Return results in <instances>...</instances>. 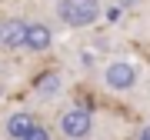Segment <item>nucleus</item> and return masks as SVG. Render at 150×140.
I'll return each mask as SVG.
<instances>
[{
  "label": "nucleus",
  "instance_id": "1",
  "mask_svg": "<svg viewBox=\"0 0 150 140\" xmlns=\"http://www.w3.org/2000/svg\"><path fill=\"white\" fill-rule=\"evenodd\" d=\"M57 17L67 27H90L103 17L100 0H57Z\"/></svg>",
  "mask_w": 150,
  "mask_h": 140
},
{
  "label": "nucleus",
  "instance_id": "2",
  "mask_svg": "<svg viewBox=\"0 0 150 140\" xmlns=\"http://www.w3.org/2000/svg\"><path fill=\"white\" fill-rule=\"evenodd\" d=\"M103 83H107L110 90H130V87L137 83V67L130 64V60H113V64H107V70H103Z\"/></svg>",
  "mask_w": 150,
  "mask_h": 140
},
{
  "label": "nucleus",
  "instance_id": "3",
  "mask_svg": "<svg viewBox=\"0 0 150 140\" xmlns=\"http://www.w3.org/2000/svg\"><path fill=\"white\" fill-rule=\"evenodd\" d=\"M60 130H64L67 137H87V134L93 130V117H90V110H83V107L67 110L64 117H60Z\"/></svg>",
  "mask_w": 150,
  "mask_h": 140
},
{
  "label": "nucleus",
  "instance_id": "4",
  "mask_svg": "<svg viewBox=\"0 0 150 140\" xmlns=\"http://www.w3.org/2000/svg\"><path fill=\"white\" fill-rule=\"evenodd\" d=\"M27 37V23L23 20H0V50H20Z\"/></svg>",
  "mask_w": 150,
  "mask_h": 140
},
{
  "label": "nucleus",
  "instance_id": "5",
  "mask_svg": "<svg viewBox=\"0 0 150 140\" xmlns=\"http://www.w3.org/2000/svg\"><path fill=\"white\" fill-rule=\"evenodd\" d=\"M50 43H54V33H50L47 23H27V37H23V47L27 50L43 54V50H50Z\"/></svg>",
  "mask_w": 150,
  "mask_h": 140
},
{
  "label": "nucleus",
  "instance_id": "6",
  "mask_svg": "<svg viewBox=\"0 0 150 140\" xmlns=\"http://www.w3.org/2000/svg\"><path fill=\"white\" fill-rule=\"evenodd\" d=\"M37 127V117H33V113H13L10 120H7V134L10 137H17V140H27L30 137V130Z\"/></svg>",
  "mask_w": 150,
  "mask_h": 140
},
{
  "label": "nucleus",
  "instance_id": "7",
  "mask_svg": "<svg viewBox=\"0 0 150 140\" xmlns=\"http://www.w3.org/2000/svg\"><path fill=\"white\" fill-rule=\"evenodd\" d=\"M57 90H60V74H43L40 80H37V97L50 100Z\"/></svg>",
  "mask_w": 150,
  "mask_h": 140
},
{
  "label": "nucleus",
  "instance_id": "8",
  "mask_svg": "<svg viewBox=\"0 0 150 140\" xmlns=\"http://www.w3.org/2000/svg\"><path fill=\"white\" fill-rule=\"evenodd\" d=\"M103 17H107V20H110V23H117V20H120V17H123V7H120V4H110V7H107V10H103Z\"/></svg>",
  "mask_w": 150,
  "mask_h": 140
},
{
  "label": "nucleus",
  "instance_id": "9",
  "mask_svg": "<svg viewBox=\"0 0 150 140\" xmlns=\"http://www.w3.org/2000/svg\"><path fill=\"white\" fill-rule=\"evenodd\" d=\"M47 137H50V130L37 124V127H33V130H30V137H27V140H47Z\"/></svg>",
  "mask_w": 150,
  "mask_h": 140
},
{
  "label": "nucleus",
  "instance_id": "10",
  "mask_svg": "<svg viewBox=\"0 0 150 140\" xmlns=\"http://www.w3.org/2000/svg\"><path fill=\"white\" fill-rule=\"evenodd\" d=\"M137 4V0H120V7H123V10H127V7H134Z\"/></svg>",
  "mask_w": 150,
  "mask_h": 140
},
{
  "label": "nucleus",
  "instance_id": "11",
  "mask_svg": "<svg viewBox=\"0 0 150 140\" xmlns=\"http://www.w3.org/2000/svg\"><path fill=\"white\" fill-rule=\"evenodd\" d=\"M140 137H144V140H150V127H144V130H140Z\"/></svg>",
  "mask_w": 150,
  "mask_h": 140
}]
</instances>
